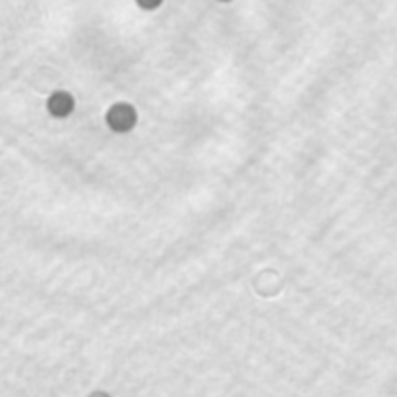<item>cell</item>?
<instances>
[{"mask_svg":"<svg viewBox=\"0 0 397 397\" xmlns=\"http://www.w3.org/2000/svg\"><path fill=\"white\" fill-rule=\"evenodd\" d=\"M107 126L112 132L126 134L132 130L138 122V112L130 103H115L109 110H107Z\"/></svg>","mask_w":397,"mask_h":397,"instance_id":"1","label":"cell"},{"mask_svg":"<svg viewBox=\"0 0 397 397\" xmlns=\"http://www.w3.org/2000/svg\"><path fill=\"white\" fill-rule=\"evenodd\" d=\"M49 112L56 117V119H64L68 117L72 110H74V97L68 93V91H55L51 97H49Z\"/></svg>","mask_w":397,"mask_h":397,"instance_id":"2","label":"cell"},{"mask_svg":"<svg viewBox=\"0 0 397 397\" xmlns=\"http://www.w3.org/2000/svg\"><path fill=\"white\" fill-rule=\"evenodd\" d=\"M136 2H138V6L144 8V10H155V8L161 6L163 0H136Z\"/></svg>","mask_w":397,"mask_h":397,"instance_id":"3","label":"cell"},{"mask_svg":"<svg viewBox=\"0 0 397 397\" xmlns=\"http://www.w3.org/2000/svg\"><path fill=\"white\" fill-rule=\"evenodd\" d=\"M221 2H229V0H221Z\"/></svg>","mask_w":397,"mask_h":397,"instance_id":"4","label":"cell"}]
</instances>
